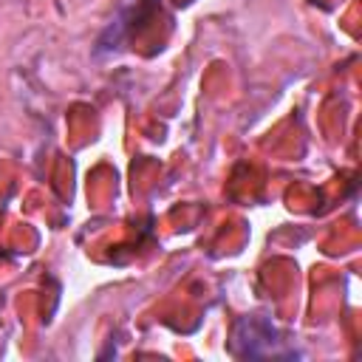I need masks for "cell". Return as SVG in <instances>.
<instances>
[{
	"instance_id": "1",
	"label": "cell",
	"mask_w": 362,
	"mask_h": 362,
	"mask_svg": "<svg viewBox=\"0 0 362 362\" xmlns=\"http://www.w3.org/2000/svg\"><path fill=\"white\" fill-rule=\"evenodd\" d=\"M277 342L274 339V325L266 317H243L235 325V351L246 354V356H266V354H277Z\"/></svg>"
}]
</instances>
